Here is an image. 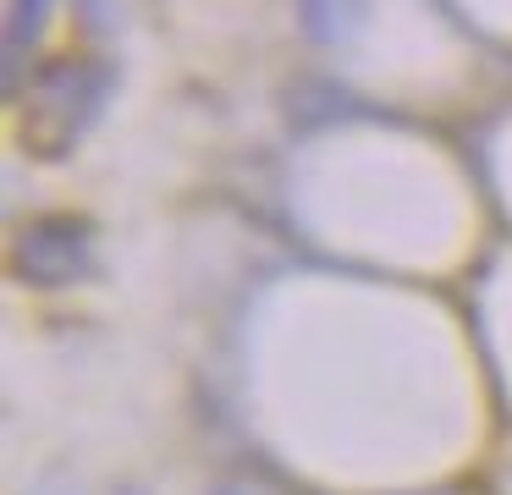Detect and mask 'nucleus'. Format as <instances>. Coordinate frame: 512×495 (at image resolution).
I'll return each mask as SVG.
<instances>
[{
    "mask_svg": "<svg viewBox=\"0 0 512 495\" xmlns=\"http://www.w3.org/2000/svg\"><path fill=\"white\" fill-rule=\"evenodd\" d=\"M105 94H111V72L100 61H89V55L50 61L17 105V143L34 160H67L83 143V132L100 121Z\"/></svg>",
    "mask_w": 512,
    "mask_h": 495,
    "instance_id": "f257e3e1",
    "label": "nucleus"
},
{
    "mask_svg": "<svg viewBox=\"0 0 512 495\" xmlns=\"http://www.w3.org/2000/svg\"><path fill=\"white\" fill-rule=\"evenodd\" d=\"M94 270V226L83 215H39L12 242V275L39 292L72 286Z\"/></svg>",
    "mask_w": 512,
    "mask_h": 495,
    "instance_id": "f03ea898",
    "label": "nucleus"
},
{
    "mask_svg": "<svg viewBox=\"0 0 512 495\" xmlns=\"http://www.w3.org/2000/svg\"><path fill=\"white\" fill-rule=\"evenodd\" d=\"M210 495H281V490L265 479H226V484H215Z\"/></svg>",
    "mask_w": 512,
    "mask_h": 495,
    "instance_id": "7ed1b4c3",
    "label": "nucleus"
},
{
    "mask_svg": "<svg viewBox=\"0 0 512 495\" xmlns=\"http://www.w3.org/2000/svg\"><path fill=\"white\" fill-rule=\"evenodd\" d=\"M122 495H133V490H122Z\"/></svg>",
    "mask_w": 512,
    "mask_h": 495,
    "instance_id": "20e7f679",
    "label": "nucleus"
}]
</instances>
